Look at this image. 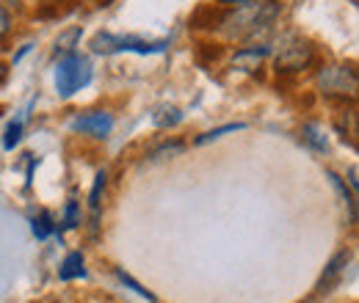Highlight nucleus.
<instances>
[{"label": "nucleus", "instance_id": "obj_9", "mask_svg": "<svg viewBox=\"0 0 359 303\" xmlns=\"http://www.w3.org/2000/svg\"><path fill=\"white\" fill-rule=\"evenodd\" d=\"M346 262H348V254H346V251H340L334 260L329 262V267H326V273H323V279H320V284H318V293H329V290H332V284L343 276Z\"/></svg>", "mask_w": 359, "mask_h": 303}, {"label": "nucleus", "instance_id": "obj_6", "mask_svg": "<svg viewBox=\"0 0 359 303\" xmlns=\"http://www.w3.org/2000/svg\"><path fill=\"white\" fill-rule=\"evenodd\" d=\"M69 130L91 138H108L114 132V116L108 111H86L69 122Z\"/></svg>", "mask_w": 359, "mask_h": 303}, {"label": "nucleus", "instance_id": "obj_1", "mask_svg": "<svg viewBox=\"0 0 359 303\" xmlns=\"http://www.w3.org/2000/svg\"><path fill=\"white\" fill-rule=\"evenodd\" d=\"M279 3L276 0H257V3H246V6H232L224 11L219 31L226 39H255L257 34L269 31L279 17Z\"/></svg>", "mask_w": 359, "mask_h": 303}, {"label": "nucleus", "instance_id": "obj_4", "mask_svg": "<svg viewBox=\"0 0 359 303\" xmlns=\"http://www.w3.org/2000/svg\"><path fill=\"white\" fill-rule=\"evenodd\" d=\"M91 83V64L86 55L81 52H67L58 66H55V91L58 97L69 99L72 94H78L81 88H86Z\"/></svg>", "mask_w": 359, "mask_h": 303}, {"label": "nucleus", "instance_id": "obj_16", "mask_svg": "<svg viewBox=\"0 0 359 303\" xmlns=\"http://www.w3.org/2000/svg\"><path fill=\"white\" fill-rule=\"evenodd\" d=\"M196 55L199 58H208V61H219L222 55H224V47L222 44H210V42H199L196 44Z\"/></svg>", "mask_w": 359, "mask_h": 303}, {"label": "nucleus", "instance_id": "obj_23", "mask_svg": "<svg viewBox=\"0 0 359 303\" xmlns=\"http://www.w3.org/2000/svg\"><path fill=\"white\" fill-rule=\"evenodd\" d=\"M216 3H219V6H229V8H232V6H246V3H257V0H216Z\"/></svg>", "mask_w": 359, "mask_h": 303}, {"label": "nucleus", "instance_id": "obj_15", "mask_svg": "<svg viewBox=\"0 0 359 303\" xmlns=\"http://www.w3.org/2000/svg\"><path fill=\"white\" fill-rule=\"evenodd\" d=\"M53 216L50 213H42L39 218H34V234L39 237V240H47L50 234H53Z\"/></svg>", "mask_w": 359, "mask_h": 303}, {"label": "nucleus", "instance_id": "obj_2", "mask_svg": "<svg viewBox=\"0 0 359 303\" xmlns=\"http://www.w3.org/2000/svg\"><path fill=\"white\" fill-rule=\"evenodd\" d=\"M315 64V44L307 36L287 34L273 52V69L276 75H302Z\"/></svg>", "mask_w": 359, "mask_h": 303}, {"label": "nucleus", "instance_id": "obj_7", "mask_svg": "<svg viewBox=\"0 0 359 303\" xmlns=\"http://www.w3.org/2000/svg\"><path fill=\"white\" fill-rule=\"evenodd\" d=\"M269 55H271V50L266 44H249V47L235 50L232 66L241 69V72H246V75H257V72L263 69V64H266Z\"/></svg>", "mask_w": 359, "mask_h": 303}, {"label": "nucleus", "instance_id": "obj_19", "mask_svg": "<svg viewBox=\"0 0 359 303\" xmlns=\"http://www.w3.org/2000/svg\"><path fill=\"white\" fill-rule=\"evenodd\" d=\"M185 149V143L182 141H172V143H163V146H158L155 152H152V157L158 160V157H172V155H180Z\"/></svg>", "mask_w": 359, "mask_h": 303}, {"label": "nucleus", "instance_id": "obj_5", "mask_svg": "<svg viewBox=\"0 0 359 303\" xmlns=\"http://www.w3.org/2000/svg\"><path fill=\"white\" fill-rule=\"evenodd\" d=\"M169 47V42H147L141 36H119V34H108V31H100L94 34L91 39V50L94 52H102V55H114V52H138V55H155V52H163Z\"/></svg>", "mask_w": 359, "mask_h": 303}, {"label": "nucleus", "instance_id": "obj_10", "mask_svg": "<svg viewBox=\"0 0 359 303\" xmlns=\"http://www.w3.org/2000/svg\"><path fill=\"white\" fill-rule=\"evenodd\" d=\"M83 276H86V270H83V254H81V251L67 254V260L61 262L58 279H61V281H72V279H83Z\"/></svg>", "mask_w": 359, "mask_h": 303}, {"label": "nucleus", "instance_id": "obj_3", "mask_svg": "<svg viewBox=\"0 0 359 303\" xmlns=\"http://www.w3.org/2000/svg\"><path fill=\"white\" fill-rule=\"evenodd\" d=\"M315 83L323 97L337 99V102H354L357 99V69L351 64H326L318 69Z\"/></svg>", "mask_w": 359, "mask_h": 303}, {"label": "nucleus", "instance_id": "obj_8", "mask_svg": "<svg viewBox=\"0 0 359 303\" xmlns=\"http://www.w3.org/2000/svg\"><path fill=\"white\" fill-rule=\"evenodd\" d=\"M222 17H224V6H219V3H205V6H199V8L191 14L188 25L196 28V31H213V28H219Z\"/></svg>", "mask_w": 359, "mask_h": 303}, {"label": "nucleus", "instance_id": "obj_13", "mask_svg": "<svg viewBox=\"0 0 359 303\" xmlns=\"http://www.w3.org/2000/svg\"><path fill=\"white\" fill-rule=\"evenodd\" d=\"M78 39H81V28H69L67 34H61L55 39V50L58 52H72V47L78 44Z\"/></svg>", "mask_w": 359, "mask_h": 303}, {"label": "nucleus", "instance_id": "obj_12", "mask_svg": "<svg viewBox=\"0 0 359 303\" xmlns=\"http://www.w3.org/2000/svg\"><path fill=\"white\" fill-rule=\"evenodd\" d=\"M241 130H246L243 122H232V125H224V127H216V130L199 135V138H196V146H202V143H208V141H219V138H224L229 132H241Z\"/></svg>", "mask_w": 359, "mask_h": 303}, {"label": "nucleus", "instance_id": "obj_20", "mask_svg": "<svg viewBox=\"0 0 359 303\" xmlns=\"http://www.w3.org/2000/svg\"><path fill=\"white\" fill-rule=\"evenodd\" d=\"M102 188H105V171L97 174V179H94V188H91L89 202H91V210H94V213L100 210V193H102Z\"/></svg>", "mask_w": 359, "mask_h": 303}, {"label": "nucleus", "instance_id": "obj_24", "mask_svg": "<svg viewBox=\"0 0 359 303\" xmlns=\"http://www.w3.org/2000/svg\"><path fill=\"white\" fill-rule=\"evenodd\" d=\"M3 72H6V69H3V64H0V78H3Z\"/></svg>", "mask_w": 359, "mask_h": 303}, {"label": "nucleus", "instance_id": "obj_22", "mask_svg": "<svg viewBox=\"0 0 359 303\" xmlns=\"http://www.w3.org/2000/svg\"><path fill=\"white\" fill-rule=\"evenodd\" d=\"M11 28H14V22H11V14H8V8L0 3V42L11 34Z\"/></svg>", "mask_w": 359, "mask_h": 303}, {"label": "nucleus", "instance_id": "obj_18", "mask_svg": "<svg viewBox=\"0 0 359 303\" xmlns=\"http://www.w3.org/2000/svg\"><path fill=\"white\" fill-rule=\"evenodd\" d=\"M304 141L315 146L318 152H326V135H320V127H315V125H307L304 127Z\"/></svg>", "mask_w": 359, "mask_h": 303}, {"label": "nucleus", "instance_id": "obj_14", "mask_svg": "<svg viewBox=\"0 0 359 303\" xmlns=\"http://www.w3.org/2000/svg\"><path fill=\"white\" fill-rule=\"evenodd\" d=\"M20 138H22V119H17V122H11L6 127V132H3V146L6 149H14L20 143Z\"/></svg>", "mask_w": 359, "mask_h": 303}, {"label": "nucleus", "instance_id": "obj_21", "mask_svg": "<svg viewBox=\"0 0 359 303\" xmlns=\"http://www.w3.org/2000/svg\"><path fill=\"white\" fill-rule=\"evenodd\" d=\"M78 223H81L78 202H69V204H67V213H64V229H75Z\"/></svg>", "mask_w": 359, "mask_h": 303}, {"label": "nucleus", "instance_id": "obj_11", "mask_svg": "<svg viewBox=\"0 0 359 303\" xmlns=\"http://www.w3.org/2000/svg\"><path fill=\"white\" fill-rule=\"evenodd\" d=\"M152 122H155V127H175L182 122V113H180V108L175 105H161L158 111H155V116H152Z\"/></svg>", "mask_w": 359, "mask_h": 303}, {"label": "nucleus", "instance_id": "obj_17", "mask_svg": "<svg viewBox=\"0 0 359 303\" xmlns=\"http://www.w3.org/2000/svg\"><path fill=\"white\" fill-rule=\"evenodd\" d=\"M116 279H119V281H122V284H128V287H130V290H133L135 295H141V298H147V301H149V303H155V295H152V293H149V290H144V287H141V284H138V281H135V279H130V276H128V273H125V270H116Z\"/></svg>", "mask_w": 359, "mask_h": 303}]
</instances>
